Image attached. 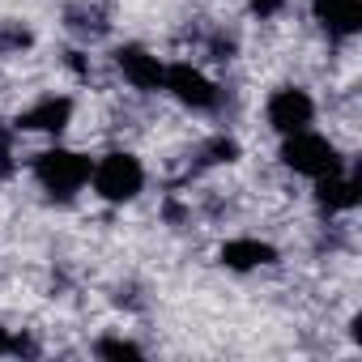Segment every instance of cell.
Segmentation results:
<instances>
[{
	"label": "cell",
	"mask_w": 362,
	"mask_h": 362,
	"mask_svg": "<svg viewBox=\"0 0 362 362\" xmlns=\"http://www.w3.org/2000/svg\"><path fill=\"white\" fill-rule=\"evenodd\" d=\"M264 115H269L273 132L290 136V132L311 128V119H315V103H311V94H307L303 86H281V90H273V94H269Z\"/></svg>",
	"instance_id": "cell-5"
},
{
	"label": "cell",
	"mask_w": 362,
	"mask_h": 362,
	"mask_svg": "<svg viewBox=\"0 0 362 362\" xmlns=\"http://www.w3.org/2000/svg\"><path fill=\"white\" fill-rule=\"evenodd\" d=\"M9 349H13V332H9V328H0V358H5Z\"/></svg>",
	"instance_id": "cell-17"
},
{
	"label": "cell",
	"mask_w": 362,
	"mask_h": 362,
	"mask_svg": "<svg viewBox=\"0 0 362 362\" xmlns=\"http://www.w3.org/2000/svg\"><path fill=\"white\" fill-rule=\"evenodd\" d=\"M90 184H94V192H98L107 205H128V201H136V197L145 192V166H141L136 153L111 149V153H103V158L94 162Z\"/></svg>",
	"instance_id": "cell-2"
},
{
	"label": "cell",
	"mask_w": 362,
	"mask_h": 362,
	"mask_svg": "<svg viewBox=\"0 0 362 362\" xmlns=\"http://www.w3.org/2000/svg\"><path fill=\"white\" fill-rule=\"evenodd\" d=\"M247 9L264 22V18H277V13L286 9V0H247Z\"/></svg>",
	"instance_id": "cell-16"
},
{
	"label": "cell",
	"mask_w": 362,
	"mask_h": 362,
	"mask_svg": "<svg viewBox=\"0 0 362 362\" xmlns=\"http://www.w3.org/2000/svg\"><path fill=\"white\" fill-rule=\"evenodd\" d=\"M239 158V141H230V136H214L205 149H201V162L192 166V170H205V166H222V162H235Z\"/></svg>",
	"instance_id": "cell-11"
},
{
	"label": "cell",
	"mask_w": 362,
	"mask_h": 362,
	"mask_svg": "<svg viewBox=\"0 0 362 362\" xmlns=\"http://www.w3.org/2000/svg\"><path fill=\"white\" fill-rule=\"evenodd\" d=\"M69 26H73L77 35H103L98 9H69Z\"/></svg>",
	"instance_id": "cell-15"
},
{
	"label": "cell",
	"mask_w": 362,
	"mask_h": 362,
	"mask_svg": "<svg viewBox=\"0 0 362 362\" xmlns=\"http://www.w3.org/2000/svg\"><path fill=\"white\" fill-rule=\"evenodd\" d=\"M281 166H290V170L303 175V179H324V175L345 170V158H341V149H337L328 136L303 128V132H290V136L281 141Z\"/></svg>",
	"instance_id": "cell-3"
},
{
	"label": "cell",
	"mask_w": 362,
	"mask_h": 362,
	"mask_svg": "<svg viewBox=\"0 0 362 362\" xmlns=\"http://www.w3.org/2000/svg\"><path fill=\"white\" fill-rule=\"evenodd\" d=\"M94 358H145V349L136 345V341H128V337H103V341H94Z\"/></svg>",
	"instance_id": "cell-12"
},
{
	"label": "cell",
	"mask_w": 362,
	"mask_h": 362,
	"mask_svg": "<svg viewBox=\"0 0 362 362\" xmlns=\"http://www.w3.org/2000/svg\"><path fill=\"white\" fill-rule=\"evenodd\" d=\"M315 22L324 26L328 39H354L362 30V0H311Z\"/></svg>",
	"instance_id": "cell-8"
},
{
	"label": "cell",
	"mask_w": 362,
	"mask_h": 362,
	"mask_svg": "<svg viewBox=\"0 0 362 362\" xmlns=\"http://www.w3.org/2000/svg\"><path fill=\"white\" fill-rule=\"evenodd\" d=\"M90 170H94V162H90L81 149H64V145L43 149V153L35 158V179H39V188H43L52 201H73V197L90 184Z\"/></svg>",
	"instance_id": "cell-1"
},
{
	"label": "cell",
	"mask_w": 362,
	"mask_h": 362,
	"mask_svg": "<svg viewBox=\"0 0 362 362\" xmlns=\"http://www.w3.org/2000/svg\"><path fill=\"white\" fill-rule=\"evenodd\" d=\"M13 124H0V179H9L18 170V158H13Z\"/></svg>",
	"instance_id": "cell-13"
},
{
	"label": "cell",
	"mask_w": 362,
	"mask_h": 362,
	"mask_svg": "<svg viewBox=\"0 0 362 362\" xmlns=\"http://www.w3.org/2000/svg\"><path fill=\"white\" fill-rule=\"evenodd\" d=\"M115 69H119L124 81H128L132 90H141V94H158L162 81H166V64H162L149 47H141V43H124V47L115 52Z\"/></svg>",
	"instance_id": "cell-6"
},
{
	"label": "cell",
	"mask_w": 362,
	"mask_h": 362,
	"mask_svg": "<svg viewBox=\"0 0 362 362\" xmlns=\"http://www.w3.org/2000/svg\"><path fill=\"white\" fill-rule=\"evenodd\" d=\"M218 260H222L226 269H235V273H252V269L277 264V247H273V243H264V239L243 235V239H226V243H222V252H218Z\"/></svg>",
	"instance_id": "cell-9"
},
{
	"label": "cell",
	"mask_w": 362,
	"mask_h": 362,
	"mask_svg": "<svg viewBox=\"0 0 362 362\" xmlns=\"http://www.w3.org/2000/svg\"><path fill=\"white\" fill-rule=\"evenodd\" d=\"M315 201H320V209H324V214H349V209H358V201H362L358 179H354V175H345V170L315 179Z\"/></svg>",
	"instance_id": "cell-10"
},
{
	"label": "cell",
	"mask_w": 362,
	"mask_h": 362,
	"mask_svg": "<svg viewBox=\"0 0 362 362\" xmlns=\"http://www.w3.org/2000/svg\"><path fill=\"white\" fill-rule=\"evenodd\" d=\"M30 43H35L30 30H22V26H0V56H9L18 47H30Z\"/></svg>",
	"instance_id": "cell-14"
},
{
	"label": "cell",
	"mask_w": 362,
	"mask_h": 362,
	"mask_svg": "<svg viewBox=\"0 0 362 362\" xmlns=\"http://www.w3.org/2000/svg\"><path fill=\"white\" fill-rule=\"evenodd\" d=\"M162 90L175 98V103H184L188 111H218L222 107V90L201 73V69H192V64H166V81H162Z\"/></svg>",
	"instance_id": "cell-4"
},
{
	"label": "cell",
	"mask_w": 362,
	"mask_h": 362,
	"mask_svg": "<svg viewBox=\"0 0 362 362\" xmlns=\"http://www.w3.org/2000/svg\"><path fill=\"white\" fill-rule=\"evenodd\" d=\"M69 124H73V98L69 94H47L35 107L18 111V119H13L18 132H43V136H60Z\"/></svg>",
	"instance_id": "cell-7"
}]
</instances>
